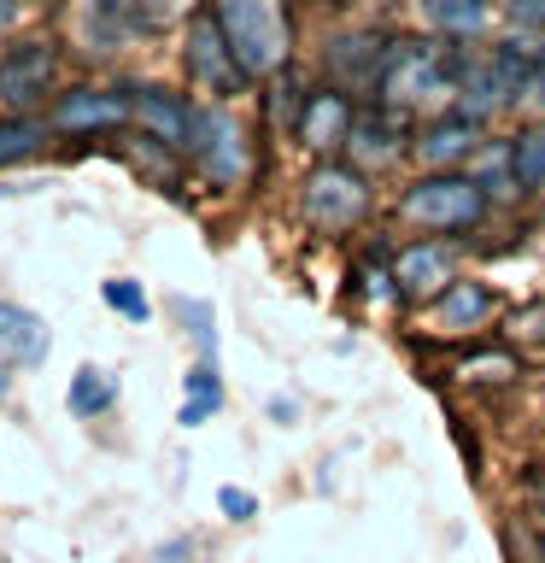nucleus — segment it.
Masks as SVG:
<instances>
[{
	"instance_id": "20e7f679",
	"label": "nucleus",
	"mask_w": 545,
	"mask_h": 563,
	"mask_svg": "<svg viewBox=\"0 0 545 563\" xmlns=\"http://www.w3.org/2000/svg\"><path fill=\"white\" fill-rule=\"evenodd\" d=\"M457 77H464V65H457V53L446 42H422V35H411V42H387V65H381V88L376 95L387 106H422L434 95H452Z\"/></svg>"
},
{
	"instance_id": "9d476101",
	"label": "nucleus",
	"mask_w": 545,
	"mask_h": 563,
	"mask_svg": "<svg viewBox=\"0 0 545 563\" xmlns=\"http://www.w3.org/2000/svg\"><path fill=\"white\" fill-rule=\"evenodd\" d=\"M130 106H135V130L141 135L165 141V147H176V153L188 147V123H193V106L200 100L176 95V88H165V82H130Z\"/></svg>"
},
{
	"instance_id": "f03ea898",
	"label": "nucleus",
	"mask_w": 545,
	"mask_h": 563,
	"mask_svg": "<svg viewBox=\"0 0 545 563\" xmlns=\"http://www.w3.org/2000/svg\"><path fill=\"white\" fill-rule=\"evenodd\" d=\"M182 158L200 170V183L235 194L253 176V130L229 112V100H200L193 106V123H188Z\"/></svg>"
},
{
	"instance_id": "412c9836",
	"label": "nucleus",
	"mask_w": 545,
	"mask_h": 563,
	"mask_svg": "<svg viewBox=\"0 0 545 563\" xmlns=\"http://www.w3.org/2000/svg\"><path fill=\"white\" fill-rule=\"evenodd\" d=\"M170 311H176V323L188 329L193 352H200V358H211V364H218V311H211L205 299H188V294H176V299H170Z\"/></svg>"
},
{
	"instance_id": "bb28decb",
	"label": "nucleus",
	"mask_w": 545,
	"mask_h": 563,
	"mask_svg": "<svg viewBox=\"0 0 545 563\" xmlns=\"http://www.w3.org/2000/svg\"><path fill=\"white\" fill-rule=\"evenodd\" d=\"M516 24H545V0H504Z\"/></svg>"
},
{
	"instance_id": "5701e85b",
	"label": "nucleus",
	"mask_w": 545,
	"mask_h": 563,
	"mask_svg": "<svg viewBox=\"0 0 545 563\" xmlns=\"http://www.w3.org/2000/svg\"><path fill=\"white\" fill-rule=\"evenodd\" d=\"M510 183L516 188L545 183V123H534V130H522L516 141H510Z\"/></svg>"
},
{
	"instance_id": "6ab92c4d",
	"label": "nucleus",
	"mask_w": 545,
	"mask_h": 563,
	"mask_svg": "<svg viewBox=\"0 0 545 563\" xmlns=\"http://www.w3.org/2000/svg\"><path fill=\"white\" fill-rule=\"evenodd\" d=\"M218 411H223V376L211 358H200L182 376V411H176V422H182V429H200V422H211Z\"/></svg>"
},
{
	"instance_id": "dca6fc26",
	"label": "nucleus",
	"mask_w": 545,
	"mask_h": 563,
	"mask_svg": "<svg viewBox=\"0 0 545 563\" xmlns=\"http://www.w3.org/2000/svg\"><path fill=\"white\" fill-rule=\"evenodd\" d=\"M53 141H59V135H53L47 112H12V118H0V170L35 165Z\"/></svg>"
},
{
	"instance_id": "4468645a",
	"label": "nucleus",
	"mask_w": 545,
	"mask_h": 563,
	"mask_svg": "<svg viewBox=\"0 0 545 563\" xmlns=\"http://www.w3.org/2000/svg\"><path fill=\"white\" fill-rule=\"evenodd\" d=\"M53 352V329L42 311H30L24 299H0V358L12 369H42Z\"/></svg>"
},
{
	"instance_id": "cd10ccee",
	"label": "nucleus",
	"mask_w": 545,
	"mask_h": 563,
	"mask_svg": "<svg viewBox=\"0 0 545 563\" xmlns=\"http://www.w3.org/2000/svg\"><path fill=\"white\" fill-rule=\"evenodd\" d=\"M522 95H545V53L534 65H527V77H522Z\"/></svg>"
},
{
	"instance_id": "b1692460",
	"label": "nucleus",
	"mask_w": 545,
	"mask_h": 563,
	"mask_svg": "<svg viewBox=\"0 0 545 563\" xmlns=\"http://www.w3.org/2000/svg\"><path fill=\"white\" fill-rule=\"evenodd\" d=\"M487 7H492V0H422V12H429L446 35L481 30V24H487Z\"/></svg>"
},
{
	"instance_id": "393cba45",
	"label": "nucleus",
	"mask_w": 545,
	"mask_h": 563,
	"mask_svg": "<svg viewBox=\"0 0 545 563\" xmlns=\"http://www.w3.org/2000/svg\"><path fill=\"white\" fill-rule=\"evenodd\" d=\"M100 299L112 306L123 323H147L153 317V299H147V288L141 282H130V276H112V282H100Z\"/></svg>"
},
{
	"instance_id": "7ed1b4c3",
	"label": "nucleus",
	"mask_w": 545,
	"mask_h": 563,
	"mask_svg": "<svg viewBox=\"0 0 545 563\" xmlns=\"http://www.w3.org/2000/svg\"><path fill=\"white\" fill-rule=\"evenodd\" d=\"M65 88V42L59 35H7L0 42V118L47 112Z\"/></svg>"
},
{
	"instance_id": "0eeeda50",
	"label": "nucleus",
	"mask_w": 545,
	"mask_h": 563,
	"mask_svg": "<svg viewBox=\"0 0 545 563\" xmlns=\"http://www.w3.org/2000/svg\"><path fill=\"white\" fill-rule=\"evenodd\" d=\"M299 211H305L311 229H352L369 211V188H364V170L358 165H341V158H323L305 188H299Z\"/></svg>"
},
{
	"instance_id": "a878e982",
	"label": "nucleus",
	"mask_w": 545,
	"mask_h": 563,
	"mask_svg": "<svg viewBox=\"0 0 545 563\" xmlns=\"http://www.w3.org/2000/svg\"><path fill=\"white\" fill-rule=\"evenodd\" d=\"M218 510H223L229 522H253L258 517V499L246 487H218Z\"/></svg>"
},
{
	"instance_id": "f257e3e1",
	"label": "nucleus",
	"mask_w": 545,
	"mask_h": 563,
	"mask_svg": "<svg viewBox=\"0 0 545 563\" xmlns=\"http://www.w3.org/2000/svg\"><path fill=\"white\" fill-rule=\"evenodd\" d=\"M218 24L235 47L241 70L253 82H270L293 59V24H288V0H211Z\"/></svg>"
},
{
	"instance_id": "a211bd4d",
	"label": "nucleus",
	"mask_w": 545,
	"mask_h": 563,
	"mask_svg": "<svg viewBox=\"0 0 545 563\" xmlns=\"http://www.w3.org/2000/svg\"><path fill=\"white\" fill-rule=\"evenodd\" d=\"M118 405V376L105 364H77V376H70V387H65V411L77 417V422H94V417H105Z\"/></svg>"
},
{
	"instance_id": "9b49d317",
	"label": "nucleus",
	"mask_w": 545,
	"mask_h": 563,
	"mask_svg": "<svg viewBox=\"0 0 545 563\" xmlns=\"http://www.w3.org/2000/svg\"><path fill=\"white\" fill-rule=\"evenodd\" d=\"M323 65H329V82L341 88V95H376L381 88V65H387V42L381 35H334L329 53H323Z\"/></svg>"
},
{
	"instance_id": "423d86ee",
	"label": "nucleus",
	"mask_w": 545,
	"mask_h": 563,
	"mask_svg": "<svg viewBox=\"0 0 545 563\" xmlns=\"http://www.w3.org/2000/svg\"><path fill=\"white\" fill-rule=\"evenodd\" d=\"M182 70H188V82L200 88L205 100H235V95L253 88V77L241 70L235 47H229V35H223V24H218L211 7H193L182 18Z\"/></svg>"
},
{
	"instance_id": "2f4dec72",
	"label": "nucleus",
	"mask_w": 545,
	"mask_h": 563,
	"mask_svg": "<svg viewBox=\"0 0 545 563\" xmlns=\"http://www.w3.org/2000/svg\"><path fill=\"white\" fill-rule=\"evenodd\" d=\"M316 7H329V0H316Z\"/></svg>"
},
{
	"instance_id": "39448f33",
	"label": "nucleus",
	"mask_w": 545,
	"mask_h": 563,
	"mask_svg": "<svg viewBox=\"0 0 545 563\" xmlns=\"http://www.w3.org/2000/svg\"><path fill=\"white\" fill-rule=\"evenodd\" d=\"M47 123L59 141H112L135 130L130 82H65L47 100Z\"/></svg>"
},
{
	"instance_id": "c85d7f7f",
	"label": "nucleus",
	"mask_w": 545,
	"mask_h": 563,
	"mask_svg": "<svg viewBox=\"0 0 545 563\" xmlns=\"http://www.w3.org/2000/svg\"><path fill=\"white\" fill-rule=\"evenodd\" d=\"M7 399H12V364L0 358V405H7Z\"/></svg>"
},
{
	"instance_id": "aec40b11",
	"label": "nucleus",
	"mask_w": 545,
	"mask_h": 563,
	"mask_svg": "<svg viewBox=\"0 0 545 563\" xmlns=\"http://www.w3.org/2000/svg\"><path fill=\"white\" fill-rule=\"evenodd\" d=\"M416 153L429 158V165H457V158L475 153V118H440L429 135L416 141Z\"/></svg>"
},
{
	"instance_id": "4be33fe9",
	"label": "nucleus",
	"mask_w": 545,
	"mask_h": 563,
	"mask_svg": "<svg viewBox=\"0 0 545 563\" xmlns=\"http://www.w3.org/2000/svg\"><path fill=\"white\" fill-rule=\"evenodd\" d=\"M492 311V294L475 288V282H452L446 299H440V329H475Z\"/></svg>"
},
{
	"instance_id": "f8f14e48",
	"label": "nucleus",
	"mask_w": 545,
	"mask_h": 563,
	"mask_svg": "<svg viewBox=\"0 0 545 563\" xmlns=\"http://www.w3.org/2000/svg\"><path fill=\"white\" fill-rule=\"evenodd\" d=\"M522 77H527V59L522 53H492L487 65H475L457 77V95H464V118H487V112H499V106H510L522 95Z\"/></svg>"
},
{
	"instance_id": "f3484780",
	"label": "nucleus",
	"mask_w": 545,
	"mask_h": 563,
	"mask_svg": "<svg viewBox=\"0 0 545 563\" xmlns=\"http://www.w3.org/2000/svg\"><path fill=\"white\" fill-rule=\"evenodd\" d=\"M452 271H457L452 246H404L393 264V282L404 294H434V288H452Z\"/></svg>"
},
{
	"instance_id": "6e6552de",
	"label": "nucleus",
	"mask_w": 545,
	"mask_h": 563,
	"mask_svg": "<svg viewBox=\"0 0 545 563\" xmlns=\"http://www.w3.org/2000/svg\"><path fill=\"white\" fill-rule=\"evenodd\" d=\"M158 24L147 12V0H77V12H70V35H77L82 53H100V59H112V53L147 42Z\"/></svg>"
},
{
	"instance_id": "c756f323",
	"label": "nucleus",
	"mask_w": 545,
	"mask_h": 563,
	"mask_svg": "<svg viewBox=\"0 0 545 563\" xmlns=\"http://www.w3.org/2000/svg\"><path fill=\"white\" fill-rule=\"evenodd\" d=\"M12 7H18V0H0V42H7V24H12Z\"/></svg>"
},
{
	"instance_id": "7c9ffc66",
	"label": "nucleus",
	"mask_w": 545,
	"mask_h": 563,
	"mask_svg": "<svg viewBox=\"0 0 545 563\" xmlns=\"http://www.w3.org/2000/svg\"><path fill=\"white\" fill-rule=\"evenodd\" d=\"M18 7H53V0H18Z\"/></svg>"
},
{
	"instance_id": "1a4fd4ad",
	"label": "nucleus",
	"mask_w": 545,
	"mask_h": 563,
	"mask_svg": "<svg viewBox=\"0 0 545 563\" xmlns=\"http://www.w3.org/2000/svg\"><path fill=\"white\" fill-rule=\"evenodd\" d=\"M481 183H469V176H429V183H416L411 194H404V218L422 223V229H469L475 218H481Z\"/></svg>"
},
{
	"instance_id": "ddd939ff",
	"label": "nucleus",
	"mask_w": 545,
	"mask_h": 563,
	"mask_svg": "<svg viewBox=\"0 0 545 563\" xmlns=\"http://www.w3.org/2000/svg\"><path fill=\"white\" fill-rule=\"evenodd\" d=\"M352 95L341 88H316V95H299V112H293V135L305 141L311 153H341L346 147V130H352Z\"/></svg>"
},
{
	"instance_id": "2eb2a0df",
	"label": "nucleus",
	"mask_w": 545,
	"mask_h": 563,
	"mask_svg": "<svg viewBox=\"0 0 545 563\" xmlns=\"http://www.w3.org/2000/svg\"><path fill=\"white\" fill-rule=\"evenodd\" d=\"M346 147L358 165H387L399 158L404 147V106H369V112H352V130H346Z\"/></svg>"
}]
</instances>
